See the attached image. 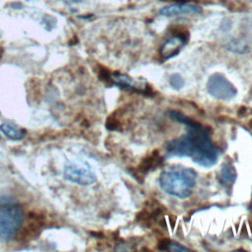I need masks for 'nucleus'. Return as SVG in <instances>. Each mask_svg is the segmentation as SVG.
I'll list each match as a JSON object with an SVG mask.
<instances>
[{
	"label": "nucleus",
	"instance_id": "1",
	"mask_svg": "<svg viewBox=\"0 0 252 252\" xmlns=\"http://www.w3.org/2000/svg\"><path fill=\"white\" fill-rule=\"evenodd\" d=\"M165 150L170 156L188 157L204 167L213 166L219 158V152L211 140L209 128L201 123L187 127V133L168 142Z\"/></svg>",
	"mask_w": 252,
	"mask_h": 252
},
{
	"label": "nucleus",
	"instance_id": "2",
	"mask_svg": "<svg viewBox=\"0 0 252 252\" xmlns=\"http://www.w3.org/2000/svg\"><path fill=\"white\" fill-rule=\"evenodd\" d=\"M197 173L190 167L174 165L164 169L159 177L158 183L161 190L179 199L188 198L196 185Z\"/></svg>",
	"mask_w": 252,
	"mask_h": 252
},
{
	"label": "nucleus",
	"instance_id": "3",
	"mask_svg": "<svg viewBox=\"0 0 252 252\" xmlns=\"http://www.w3.org/2000/svg\"><path fill=\"white\" fill-rule=\"evenodd\" d=\"M23 220L21 206L12 198L0 196V239H12L21 228Z\"/></svg>",
	"mask_w": 252,
	"mask_h": 252
},
{
	"label": "nucleus",
	"instance_id": "4",
	"mask_svg": "<svg viewBox=\"0 0 252 252\" xmlns=\"http://www.w3.org/2000/svg\"><path fill=\"white\" fill-rule=\"evenodd\" d=\"M207 90L212 96L221 100L231 99L237 93V90L232 83L220 73H215L209 78L207 82Z\"/></svg>",
	"mask_w": 252,
	"mask_h": 252
},
{
	"label": "nucleus",
	"instance_id": "5",
	"mask_svg": "<svg viewBox=\"0 0 252 252\" xmlns=\"http://www.w3.org/2000/svg\"><path fill=\"white\" fill-rule=\"evenodd\" d=\"M64 176L67 180L82 186L92 185L96 179L92 169L80 164L66 165L64 168Z\"/></svg>",
	"mask_w": 252,
	"mask_h": 252
},
{
	"label": "nucleus",
	"instance_id": "6",
	"mask_svg": "<svg viewBox=\"0 0 252 252\" xmlns=\"http://www.w3.org/2000/svg\"><path fill=\"white\" fill-rule=\"evenodd\" d=\"M109 80L117 86L129 89L142 94H151L152 90L144 79H135L126 74L112 73L109 75Z\"/></svg>",
	"mask_w": 252,
	"mask_h": 252
},
{
	"label": "nucleus",
	"instance_id": "7",
	"mask_svg": "<svg viewBox=\"0 0 252 252\" xmlns=\"http://www.w3.org/2000/svg\"><path fill=\"white\" fill-rule=\"evenodd\" d=\"M186 41H187V36L185 35V33H180V32L176 33L175 35L167 39L164 42V44L161 46L160 56L164 60L175 56L180 51L182 46L186 43Z\"/></svg>",
	"mask_w": 252,
	"mask_h": 252
},
{
	"label": "nucleus",
	"instance_id": "8",
	"mask_svg": "<svg viewBox=\"0 0 252 252\" xmlns=\"http://www.w3.org/2000/svg\"><path fill=\"white\" fill-rule=\"evenodd\" d=\"M202 9L198 6L188 5V4H175L170 5L159 10V14L165 17H175V16H186V15H196L201 13Z\"/></svg>",
	"mask_w": 252,
	"mask_h": 252
},
{
	"label": "nucleus",
	"instance_id": "9",
	"mask_svg": "<svg viewBox=\"0 0 252 252\" xmlns=\"http://www.w3.org/2000/svg\"><path fill=\"white\" fill-rule=\"evenodd\" d=\"M162 161L161 157L159 156L158 152L156 151L155 153H153L151 156L145 158L140 164L138 165V171L140 172V174H145L147 172H149L150 170H153L155 168H157L160 162Z\"/></svg>",
	"mask_w": 252,
	"mask_h": 252
},
{
	"label": "nucleus",
	"instance_id": "10",
	"mask_svg": "<svg viewBox=\"0 0 252 252\" xmlns=\"http://www.w3.org/2000/svg\"><path fill=\"white\" fill-rule=\"evenodd\" d=\"M0 130L6 137H8L10 140H13V141L22 140L26 133L24 129L15 127L14 125H11L8 123H4L0 125Z\"/></svg>",
	"mask_w": 252,
	"mask_h": 252
},
{
	"label": "nucleus",
	"instance_id": "11",
	"mask_svg": "<svg viewBox=\"0 0 252 252\" xmlns=\"http://www.w3.org/2000/svg\"><path fill=\"white\" fill-rule=\"evenodd\" d=\"M220 179L226 185H230L236 179V170L233 165L229 163H223L220 168Z\"/></svg>",
	"mask_w": 252,
	"mask_h": 252
},
{
	"label": "nucleus",
	"instance_id": "12",
	"mask_svg": "<svg viewBox=\"0 0 252 252\" xmlns=\"http://www.w3.org/2000/svg\"><path fill=\"white\" fill-rule=\"evenodd\" d=\"M226 48L234 53H239V54H243L246 53L249 50V46L248 44L240 39H233L230 40L227 44H226Z\"/></svg>",
	"mask_w": 252,
	"mask_h": 252
},
{
	"label": "nucleus",
	"instance_id": "13",
	"mask_svg": "<svg viewBox=\"0 0 252 252\" xmlns=\"http://www.w3.org/2000/svg\"><path fill=\"white\" fill-rule=\"evenodd\" d=\"M169 84L172 89L180 90L184 86V80L179 74H172L169 77Z\"/></svg>",
	"mask_w": 252,
	"mask_h": 252
},
{
	"label": "nucleus",
	"instance_id": "14",
	"mask_svg": "<svg viewBox=\"0 0 252 252\" xmlns=\"http://www.w3.org/2000/svg\"><path fill=\"white\" fill-rule=\"evenodd\" d=\"M170 243H171V241L169 239H163L159 242L158 249L159 250H168L169 246H170Z\"/></svg>",
	"mask_w": 252,
	"mask_h": 252
},
{
	"label": "nucleus",
	"instance_id": "15",
	"mask_svg": "<svg viewBox=\"0 0 252 252\" xmlns=\"http://www.w3.org/2000/svg\"><path fill=\"white\" fill-rule=\"evenodd\" d=\"M168 250H172V251H186V250H189L188 248L186 247H183L179 244H176V243H170V246H169V249Z\"/></svg>",
	"mask_w": 252,
	"mask_h": 252
},
{
	"label": "nucleus",
	"instance_id": "16",
	"mask_svg": "<svg viewBox=\"0 0 252 252\" xmlns=\"http://www.w3.org/2000/svg\"><path fill=\"white\" fill-rule=\"evenodd\" d=\"M67 1H70V2H78L80 0H67Z\"/></svg>",
	"mask_w": 252,
	"mask_h": 252
},
{
	"label": "nucleus",
	"instance_id": "17",
	"mask_svg": "<svg viewBox=\"0 0 252 252\" xmlns=\"http://www.w3.org/2000/svg\"><path fill=\"white\" fill-rule=\"evenodd\" d=\"M250 125H251V127H252V120L250 121Z\"/></svg>",
	"mask_w": 252,
	"mask_h": 252
}]
</instances>
